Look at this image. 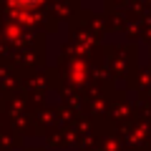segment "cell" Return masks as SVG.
Masks as SVG:
<instances>
[{
    "instance_id": "cell-1",
    "label": "cell",
    "mask_w": 151,
    "mask_h": 151,
    "mask_svg": "<svg viewBox=\"0 0 151 151\" xmlns=\"http://www.w3.org/2000/svg\"><path fill=\"white\" fill-rule=\"evenodd\" d=\"M13 5H18V8H33V5H38L40 0H10Z\"/></svg>"
}]
</instances>
